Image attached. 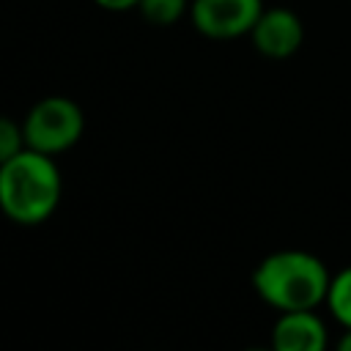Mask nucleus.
<instances>
[{
    "label": "nucleus",
    "instance_id": "f257e3e1",
    "mask_svg": "<svg viewBox=\"0 0 351 351\" xmlns=\"http://www.w3.org/2000/svg\"><path fill=\"white\" fill-rule=\"evenodd\" d=\"M329 271L326 266L302 250H280L266 255L255 274L252 285L258 296L277 307L280 313L285 310H315L321 302H326L329 293Z\"/></svg>",
    "mask_w": 351,
    "mask_h": 351
},
{
    "label": "nucleus",
    "instance_id": "f03ea898",
    "mask_svg": "<svg viewBox=\"0 0 351 351\" xmlns=\"http://www.w3.org/2000/svg\"><path fill=\"white\" fill-rule=\"evenodd\" d=\"M60 200V173L49 154L25 148L0 165V208L19 225L44 222Z\"/></svg>",
    "mask_w": 351,
    "mask_h": 351
},
{
    "label": "nucleus",
    "instance_id": "7ed1b4c3",
    "mask_svg": "<svg viewBox=\"0 0 351 351\" xmlns=\"http://www.w3.org/2000/svg\"><path fill=\"white\" fill-rule=\"evenodd\" d=\"M25 143L41 154H60L71 148L82 134V110L63 96L41 99L25 118Z\"/></svg>",
    "mask_w": 351,
    "mask_h": 351
},
{
    "label": "nucleus",
    "instance_id": "20e7f679",
    "mask_svg": "<svg viewBox=\"0 0 351 351\" xmlns=\"http://www.w3.org/2000/svg\"><path fill=\"white\" fill-rule=\"evenodd\" d=\"M261 14V0H192V22L208 38H236L250 33Z\"/></svg>",
    "mask_w": 351,
    "mask_h": 351
},
{
    "label": "nucleus",
    "instance_id": "39448f33",
    "mask_svg": "<svg viewBox=\"0 0 351 351\" xmlns=\"http://www.w3.org/2000/svg\"><path fill=\"white\" fill-rule=\"evenodd\" d=\"M252 33V44L266 58H288L302 47L304 27L302 19L288 8H269L258 16Z\"/></svg>",
    "mask_w": 351,
    "mask_h": 351
},
{
    "label": "nucleus",
    "instance_id": "423d86ee",
    "mask_svg": "<svg viewBox=\"0 0 351 351\" xmlns=\"http://www.w3.org/2000/svg\"><path fill=\"white\" fill-rule=\"evenodd\" d=\"M271 343L277 351H324L326 326L313 310H285L274 324Z\"/></svg>",
    "mask_w": 351,
    "mask_h": 351
},
{
    "label": "nucleus",
    "instance_id": "0eeeda50",
    "mask_svg": "<svg viewBox=\"0 0 351 351\" xmlns=\"http://www.w3.org/2000/svg\"><path fill=\"white\" fill-rule=\"evenodd\" d=\"M326 302H329L332 315H335L346 329H351V266H346L337 277H332Z\"/></svg>",
    "mask_w": 351,
    "mask_h": 351
},
{
    "label": "nucleus",
    "instance_id": "6e6552de",
    "mask_svg": "<svg viewBox=\"0 0 351 351\" xmlns=\"http://www.w3.org/2000/svg\"><path fill=\"white\" fill-rule=\"evenodd\" d=\"M137 8L151 25H173L186 11V0H140Z\"/></svg>",
    "mask_w": 351,
    "mask_h": 351
},
{
    "label": "nucleus",
    "instance_id": "1a4fd4ad",
    "mask_svg": "<svg viewBox=\"0 0 351 351\" xmlns=\"http://www.w3.org/2000/svg\"><path fill=\"white\" fill-rule=\"evenodd\" d=\"M27 143H25V129L11 121V118H3L0 115V165H5L8 159H14L19 151H25Z\"/></svg>",
    "mask_w": 351,
    "mask_h": 351
},
{
    "label": "nucleus",
    "instance_id": "9d476101",
    "mask_svg": "<svg viewBox=\"0 0 351 351\" xmlns=\"http://www.w3.org/2000/svg\"><path fill=\"white\" fill-rule=\"evenodd\" d=\"M101 8H107V11H126V8H132V5H137L140 0H96Z\"/></svg>",
    "mask_w": 351,
    "mask_h": 351
},
{
    "label": "nucleus",
    "instance_id": "9b49d317",
    "mask_svg": "<svg viewBox=\"0 0 351 351\" xmlns=\"http://www.w3.org/2000/svg\"><path fill=\"white\" fill-rule=\"evenodd\" d=\"M340 348L343 351H351V329H346V335L340 337Z\"/></svg>",
    "mask_w": 351,
    "mask_h": 351
}]
</instances>
